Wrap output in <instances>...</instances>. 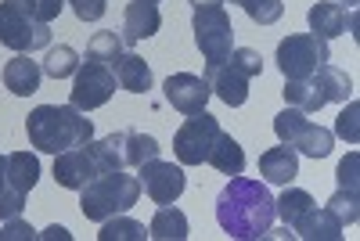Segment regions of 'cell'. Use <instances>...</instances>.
<instances>
[{
	"instance_id": "6da1fadb",
	"label": "cell",
	"mask_w": 360,
	"mask_h": 241,
	"mask_svg": "<svg viewBox=\"0 0 360 241\" xmlns=\"http://www.w3.org/2000/svg\"><path fill=\"white\" fill-rule=\"evenodd\" d=\"M217 223L238 241L266 237L274 223V195L256 176H231V184L217 195Z\"/></svg>"
},
{
	"instance_id": "7a4b0ae2",
	"label": "cell",
	"mask_w": 360,
	"mask_h": 241,
	"mask_svg": "<svg viewBox=\"0 0 360 241\" xmlns=\"http://www.w3.org/2000/svg\"><path fill=\"white\" fill-rule=\"evenodd\" d=\"M29 144L37 152L58 155L65 148H76L83 141H94V123L72 105H40L25 115Z\"/></svg>"
},
{
	"instance_id": "3957f363",
	"label": "cell",
	"mask_w": 360,
	"mask_h": 241,
	"mask_svg": "<svg viewBox=\"0 0 360 241\" xmlns=\"http://www.w3.org/2000/svg\"><path fill=\"white\" fill-rule=\"evenodd\" d=\"M137 198H141V180L123 169H112V173L94 176L86 188H79V213L94 223H105L108 216L134 209Z\"/></svg>"
},
{
	"instance_id": "277c9868",
	"label": "cell",
	"mask_w": 360,
	"mask_h": 241,
	"mask_svg": "<svg viewBox=\"0 0 360 241\" xmlns=\"http://www.w3.org/2000/svg\"><path fill=\"white\" fill-rule=\"evenodd\" d=\"M0 44L15 54L51 47V25L37 15L33 0H0Z\"/></svg>"
},
{
	"instance_id": "5b68a950",
	"label": "cell",
	"mask_w": 360,
	"mask_h": 241,
	"mask_svg": "<svg viewBox=\"0 0 360 241\" xmlns=\"http://www.w3.org/2000/svg\"><path fill=\"white\" fill-rule=\"evenodd\" d=\"M274 62H278L285 79H307L321 65L332 62V47H328V40H321L314 33H292L278 44Z\"/></svg>"
},
{
	"instance_id": "8992f818",
	"label": "cell",
	"mask_w": 360,
	"mask_h": 241,
	"mask_svg": "<svg viewBox=\"0 0 360 241\" xmlns=\"http://www.w3.org/2000/svg\"><path fill=\"white\" fill-rule=\"evenodd\" d=\"M274 133L281 144L295 148V152H303L310 159H328L335 148V133L310 123L307 112H299V108H285L281 115H274Z\"/></svg>"
},
{
	"instance_id": "52a82bcc",
	"label": "cell",
	"mask_w": 360,
	"mask_h": 241,
	"mask_svg": "<svg viewBox=\"0 0 360 241\" xmlns=\"http://www.w3.org/2000/svg\"><path fill=\"white\" fill-rule=\"evenodd\" d=\"M220 137V119L209 115V112H198V115H188L184 126L173 133V152L180 159V166H202L213 152V144Z\"/></svg>"
},
{
	"instance_id": "ba28073f",
	"label": "cell",
	"mask_w": 360,
	"mask_h": 241,
	"mask_svg": "<svg viewBox=\"0 0 360 241\" xmlns=\"http://www.w3.org/2000/svg\"><path fill=\"white\" fill-rule=\"evenodd\" d=\"M191 29L205 62H227V54L234 51V25L224 8H198Z\"/></svg>"
},
{
	"instance_id": "9c48e42d",
	"label": "cell",
	"mask_w": 360,
	"mask_h": 241,
	"mask_svg": "<svg viewBox=\"0 0 360 241\" xmlns=\"http://www.w3.org/2000/svg\"><path fill=\"white\" fill-rule=\"evenodd\" d=\"M115 94V72L101 62H86L76 69L72 76V90H69V105L79 112H94L101 105H108Z\"/></svg>"
},
{
	"instance_id": "30bf717a",
	"label": "cell",
	"mask_w": 360,
	"mask_h": 241,
	"mask_svg": "<svg viewBox=\"0 0 360 241\" xmlns=\"http://www.w3.org/2000/svg\"><path fill=\"white\" fill-rule=\"evenodd\" d=\"M101 162H98V152H94V141H83L76 148H65V152L54 155V180L58 188H69V191H79L86 188L94 176H101Z\"/></svg>"
},
{
	"instance_id": "8fae6325",
	"label": "cell",
	"mask_w": 360,
	"mask_h": 241,
	"mask_svg": "<svg viewBox=\"0 0 360 241\" xmlns=\"http://www.w3.org/2000/svg\"><path fill=\"white\" fill-rule=\"evenodd\" d=\"M137 180H141V191L152 198L155 205H173L188 188V176L180 166L162 162V159H148L137 166Z\"/></svg>"
},
{
	"instance_id": "7c38bea8",
	"label": "cell",
	"mask_w": 360,
	"mask_h": 241,
	"mask_svg": "<svg viewBox=\"0 0 360 241\" xmlns=\"http://www.w3.org/2000/svg\"><path fill=\"white\" fill-rule=\"evenodd\" d=\"M162 90H166V101H169L180 115H198V112H205L209 98H213V90H209L205 76H195V72H173V76H166Z\"/></svg>"
},
{
	"instance_id": "4fadbf2b",
	"label": "cell",
	"mask_w": 360,
	"mask_h": 241,
	"mask_svg": "<svg viewBox=\"0 0 360 241\" xmlns=\"http://www.w3.org/2000/svg\"><path fill=\"white\" fill-rule=\"evenodd\" d=\"M205 83L227 108H242L249 101V79L231 62H205Z\"/></svg>"
},
{
	"instance_id": "5bb4252c",
	"label": "cell",
	"mask_w": 360,
	"mask_h": 241,
	"mask_svg": "<svg viewBox=\"0 0 360 241\" xmlns=\"http://www.w3.org/2000/svg\"><path fill=\"white\" fill-rule=\"evenodd\" d=\"M162 29V11H159V4H152V0H130L127 4V18H123V44L127 47H134V44H141V40H148V37H155Z\"/></svg>"
},
{
	"instance_id": "9a60e30c",
	"label": "cell",
	"mask_w": 360,
	"mask_h": 241,
	"mask_svg": "<svg viewBox=\"0 0 360 241\" xmlns=\"http://www.w3.org/2000/svg\"><path fill=\"white\" fill-rule=\"evenodd\" d=\"M259 173L266 184H278V188H288L292 180L299 176V152L288 144H278V148H266L259 155Z\"/></svg>"
},
{
	"instance_id": "2e32d148",
	"label": "cell",
	"mask_w": 360,
	"mask_h": 241,
	"mask_svg": "<svg viewBox=\"0 0 360 241\" xmlns=\"http://www.w3.org/2000/svg\"><path fill=\"white\" fill-rule=\"evenodd\" d=\"M349 15L342 4H332V0H317V4L310 8L307 22H310V33L321 37V40H332V37H342L349 29Z\"/></svg>"
},
{
	"instance_id": "e0dca14e",
	"label": "cell",
	"mask_w": 360,
	"mask_h": 241,
	"mask_svg": "<svg viewBox=\"0 0 360 241\" xmlns=\"http://www.w3.org/2000/svg\"><path fill=\"white\" fill-rule=\"evenodd\" d=\"M40 79H44V69H40L29 54H15L11 62L4 65V86L11 90L15 98L37 94V90H40Z\"/></svg>"
},
{
	"instance_id": "ac0fdd59",
	"label": "cell",
	"mask_w": 360,
	"mask_h": 241,
	"mask_svg": "<svg viewBox=\"0 0 360 241\" xmlns=\"http://www.w3.org/2000/svg\"><path fill=\"white\" fill-rule=\"evenodd\" d=\"M112 72H115V83L123 90H130V94H148L152 90V69H148V62L141 54H123L112 65Z\"/></svg>"
},
{
	"instance_id": "d6986e66",
	"label": "cell",
	"mask_w": 360,
	"mask_h": 241,
	"mask_svg": "<svg viewBox=\"0 0 360 241\" xmlns=\"http://www.w3.org/2000/svg\"><path fill=\"white\" fill-rule=\"evenodd\" d=\"M292 230H295V237H307V241H339L342 237V223L328 209H317V205Z\"/></svg>"
},
{
	"instance_id": "ffe728a7",
	"label": "cell",
	"mask_w": 360,
	"mask_h": 241,
	"mask_svg": "<svg viewBox=\"0 0 360 241\" xmlns=\"http://www.w3.org/2000/svg\"><path fill=\"white\" fill-rule=\"evenodd\" d=\"M285 101H288V108H299V112H321L324 105H328V98H324V90L317 86V79L314 76H307V79H285Z\"/></svg>"
},
{
	"instance_id": "44dd1931",
	"label": "cell",
	"mask_w": 360,
	"mask_h": 241,
	"mask_svg": "<svg viewBox=\"0 0 360 241\" xmlns=\"http://www.w3.org/2000/svg\"><path fill=\"white\" fill-rule=\"evenodd\" d=\"M205 162L213 166L217 173H224V176L245 173V152H242V144H238L231 133H224V130H220V137H217V144H213V152H209Z\"/></svg>"
},
{
	"instance_id": "7402d4cb",
	"label": "cell",
	"mask_w": 360,
	"mask_h": 241,
	"mask_svg": "<svg viewBox=\"0 0 360 241\" xmlns=\"http://www.w3.org/2000/svg\"><path fill=\"white\" fill-rule=\"evenodd\" d=\"M148 234L159 241H184L191 234V227H188V216L176 205H159V213L148 223Z\"/></svg>"
},
{
	"instance_id": "603a6c76",
	"label": "cell",
	"mask_w": 360,
	"mask_h": 241,
	"mask_svg": "<svg viewBox=\"0 0 360 241\" xmlns=\"http://www.w3.org/2000/svg\"><path fill=\"white\" fill-rule=\"evenodd\" d=\"M40 180V159L33 152H15L8 155V184L22 195H29Z\"/></svg>"
},
{
	"instance_id": "cb8c5ba5",
	"label": "cell",
	"mask_w": 360,
	"mask_h": 241,
	"mask_svg": "<svg viewBox=\"0 0 360 241\" xmlns=\"http://www.w3.org/2000/svg\"><path fill=\"white\" fill-rule=\"evenodd\" d=\"M314 205H317V202H314L310 191H303V188H285L281 198H274V216H281L285 227H295Z\"/></svg>"
},
{
	"instance_id": "d4e9b609",
	"label": "cell",
	"mask_w": 360,
	"mask_h": 241,
	"mask_svg": "<svg viewBox=\"0 0 360 241\" xmlns=\"http://www.w3.org/2000/svg\"><path fill=\"white\" fill-rule=\"evenodd\" d=\"M123 37L115 33V29H101V33H94L90 37V44H86V62H101V65H115L119 58H123Z\"/></svg>"
},
{
	"instance_id": "484cf974",
	"label": "cell",
	"mask_w": 360,
	"mask_h": 241,
	"mask_svg": "<svg viewBox=\"0 0 360 241\" xmlns=\"http://www.w3.org/2000/svg\"><path fill=\"white\" fill-rule=\"evenodd\" d=\"M314 79H317V86L324 90V98H328V105H346L349 98H353V83H349V76L342 72V69H335V65H321L317 72H314Z\"/></svg>"
},
{
	"instance_id": "4316f807",
	"label": "cell",
	"mask_w": 360,
	"mask_h": 241,
	"mask_svg": "<svg viewBox=\"0 0 360 241\" xmlns=\"http://www.w3.org/2000/svg\"><path fill=\"white\" fill-rule=\"evenodd\" d=\"M44 76H51V79H69V76H76V69H79V54H76V47H69V44H58V47H47V58H44Z\"/></svg>"
},
{
	"instance_id": "83f0119b",
	"label": "cell",
	"mask_w": 360,
	"mask_h": 241,
	"mask_svg": "<svg viewBox=\"0 0 360 241\" xmlns=\"http://www.w3.org/2000/svg\"><path fill=\"white\" fill-rule=\"evenodd\" d=\"M123 152H127V166H141L148 159H159V141L152 133H141V130H127V141H123Z\"/></svg>"
},
{
	"instance_id": "f1b7e54d",
	"label": "cell",
	"mask_w": 360,
	"mask_h": 241,
	"mask_svg": "<svg viewBox=\"0 0 360 241\" xmlns=\"http://www.w3.org/2000/svg\"><path fill=\"white\" fill-rule=\"evenodd\" d=\"M101 241H144L148 237V230H144V223H137V220H130V216H108L105 223H101V234H98Z\"/></svg>"
},
{
	"instance_id": "f546056e",
	"label": "cell",
	"mask_w": 360,
	"mask_h": 241,
	"mask_svg": "<svg viewBox=\"0 0 360 241\" xmlns=\"http://www.w3.org/2000/svg\"><path fill=\"white\" fill-rule=\"evenodd\" d=\"M224 4H238L256 25H274V22L285 15L281 0H224Z\"/></svg>"
},
{
	"instance_id": "4dcf8cb0",
	"label": "cell",
	"mask_w": 360,
	"mask_h": 241,
	"mask_svg": "<svg viewBox=\"0 0 360 241\" xmlns=\"http://www.w3.org/2000/svg\"><path fill=\"white\" fill-rule=\"evenodd\" d=\"M324 209H328V213H332L342 227H349V223H356V216H360V195H356V191L339 188L332 198L324 202Z\"/></svg>"
},
{
	"instance_id": "1f68e13d",
	"label": "cell",
	"mask_w": 360,
	"mask_h": 241,
	"mask_svg": "<svg viewBox=\"0 0 360 241\" xmlns=\"http://www.w3.org/2000/svg\"><path fill=\"white\" fill-rule=\"evenodd\" d=\"M227 62L242 72L245 79H252V76L263 72V58H259V51H252V47H234V51L227 54Z\"/></svg>"
},
{
	"instance_id": "d6a6232c",
	"label": "cell",
	"mask_w": 360,
	"mask_h": 241,
	"mask_svg": "<svg viewBox=\"0 0 360 241\" xmlns=\"http://www.w3.org/2000/svg\"><path fill=\"white\" fill-rule=\"evenodd\" d=\"M356 115H360V105H356V101H349V105L342 108V115H339V123H335V133H339L342 141H349V144H356V141H360Z\"/></svg>"
},
{
	"instance_id": "836d02e7",
	"label": "cell",
	"mask_w": 360,
	"mask_h": 241,
	"mask_svg": "<svg viewBox=\"0 0 360 241\" xmlns=\"http://www.w3.org/2000/svg\"><path fill=\"white\" fill-rule=\"evenodd\" d=\"M22 209H25V195H22V191H15V188H8L4 195H0V223L22 216Z\"/></svg>"
},
{
	"instance_id": "e575fe53",
	"label": "cell",
	"mask_w": 360,
	"mask_h": 241,
	"mask_svg": "<svg viewBox=\"0 0 360 241\" xmlns=\"http://www.w3.org/2000/svg\"><path fill=\"white\" fill-rule=\"evenodd\" d=\"M29 237H37V230L29 227L22 216L4 220V227H0V241H29Z\"/></svg>"
},
{
	"instance_id": "d590c367",
	"label": "cell",
	"mask_w": 360,
	"mask_h": 241,
	"mask_svg": "<svg viewBox=\"0 0 360 241\" xmlns=\"http://www.w3.org/2000/svg\"><path fill=\"white\" fill-rule=\"evenodd\" d=\"M69 4L79 22H101V15H105V0H69Z\"/></svg>"
},
{
	"instance_id": "8d00e7d4",
	"label": "cell",
	"mask_w": 360,
	"mask_h": 241,
	"mask_svg": "<svg viewBox=\"0 0 360 241\" xmlns=\"http://www.w3.org/2000/svg\"><path fill=\"white\" fill-rule=\"evenodd\" d=\"M356 166H360V155H356V152H353L349 159H342V166H339V188L356 191Z\"/></svg>"
},
{
	"instance_id": "74e56055",
	"label": "cell",
	"mask_w": 360,
	"mask_h": 241,
	"mask_svg": "<svg viewBox=\"0 0 360 241\" xmlns=\"http://www.w3.org/2000/svg\"><path fill=\"white\" fill-rule=\"evenodd\" d=\"M33 8H37V15L51 25L58 15H62V8H65V0H33Z\"/></svg>"
},
{
	"instance_id": "f35d334b",
	"label": "cell",
	"mask_w": 360,
	"mask_h": 241,
	"mask_svg": "<svg viewBox=\"0 0 360 241\" xmlns=\"http://www.w3.org/2000/svg\"><path fill=\"white\" fill-rule=\"evenodd\" d=\"M37 237H47V241H69L72 234H69L65 227H58V223H54V227H47V230H44V234H37Z\"/></svg>"
},
{
	"instance_id": "ab89813d",
	"label": "cell",
	"mask_w": 360,
	"mask_h": 241,
	"mask_svg": "<svg viewBox=\"0 0 360 241\" xmlns=\"http://www.w3.org/2000/svg\"><path fill=\"white\" fill-rule=\"evenodd\" d=\"M11 184H8V155H0V195H4Z\"/></svg>"
},
{
	"instance_id": "60d3db41",
	"label": "cell",
	"mask_w": 360,
	"mask_h": 241,
	"mask_svg": "<svg viewBox=\"0 0 360 241\" xmlns=\"http://www.w3.org/2000/svg\"><path fill=\"white\" fill-rule=\"evenodd\" d=\"M191 8H224V0H191Z\"/></svg>"
},
{
	"instance_id": "b9f144b4",
	"label": "cell",
	"mask_w": 360,
	"mask_h": 241,
	"mask_svg": "<svg viewBox=\"0 0 360 241\" xmlns=\"http://www.w3.org/2000/svg\"><path fill=\"white\" fill-rule=\"evenodd\" d=\"M353 4H356V0H346V8H353Z\"/></svg>"
}]
</instances>
